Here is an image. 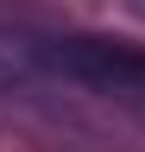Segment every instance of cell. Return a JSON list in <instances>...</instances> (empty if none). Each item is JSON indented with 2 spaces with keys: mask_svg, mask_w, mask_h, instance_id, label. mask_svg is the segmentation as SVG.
Masks as SVG:
<instances>
[{
  "mask_svg": "<svg viewBox=\"0 0 145 152\" xmlns=\"http://www.w3.org/2000/svg\"><path fill=\"white\" fill-rule=\"evenodd\" d=\"M32 57H44L50 70H63L69 83L107 95V102H126L145 114V57L126 45H107V38H63V45H32Z\"/></svg>",
  "mask_w": 145,
  "mask_h": 152,
  "instance_id": "obj_1",
  "label": "cell"
}]
</instances>
